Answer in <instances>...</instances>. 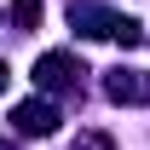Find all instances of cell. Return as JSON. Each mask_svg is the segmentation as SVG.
<instances>
[{
    "label": "cell",
    "mask_w": 150,
    "mask_h": 150,
    "mask_svg": "<svg viewBox=\"0 0 150 150\" xmlns=\"http://www.w3.org/2000/svg\"><path fill=\"white\" fill-rule=\"evenodd\" d=\"M12 127L29 133V139H46V133H58V110L46 98H23L18 110H12Z\"/></svg>",
    "instance_id": "obj_1"
},
{
    "label": "cell",
    "mask_w": 150,
    "mask_h": 150,
    "mask_svg": "<svg viewBox=\"0 0 150 150\" xmlns=\"http://www.w3.org/2000/svg\"><path fill=\"white\" fill-rule=\"evenodd\" d=\"M75 75H81V64H75V58L46 52V58L35 64V87H46V93H52V87H75Z\"/></svg>",
    "instance_id": "obj_2"
},
{
    "label": "cell",
    "mask_w": 150,
    "mask_h": 150,
    "mask_svg": "<svg viewBox=\"0 0 150 150\" xmlns=\"http://www.w3.org/2000/svg\"><path fill=\"white\" fill-rule=\"evenodd\" d=\"M104 93H110L115 104H144V98H150V81L139 69H115L110 81H104Z\"/></svg>",
    "instance_id": "obj_3"
},
{
    "label": "cell",
    "mask_w": 150,
    "mask_h": 150,
    "mask_svg": "<svg viewBox=\"0 0 150 150\" xmlns=\"http://www.w3.org/2000/svg\"><path fill=\"white\" fill-rule=\"evenodd\" d=\"M12 23L35 29V23H40V0H12Z\"/></svg>",
    "instance_id": "obj_4"
},
{
    "label": "cell",
    "mask_w": 150,
    "mask_h": 150,
    "mask_svg": "<svg viewBox=\"0 0 150 150\" xmlns=\"http://www.w3.org/2000/svg\"><path fill=\"white\" fill-rule=\"evenodd\" d=\"M81 150H110V139H104V133H87V139H81Z\"/></svg>",
    "instance_id": "obj_5"
},
{
    "label": "cell",
    "mask_w": 150,
    "mask_h": 150,
    "mask_svg": "<svg viewBox=\"0 0 150 150\" xmlns=\"http://www.w3.org/2000/svg\"><path fill=\"white\" fill-rule=\"evenodd\" d=\"M0 93H6V64H0Z\"/></svg>",
    "instance_id": "obj_6"
}]
</instances>
